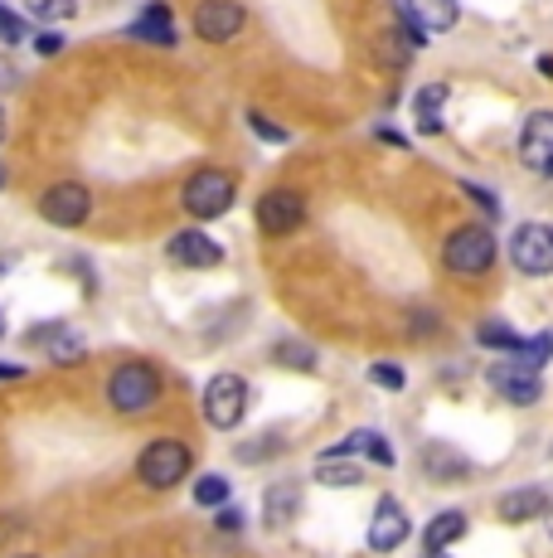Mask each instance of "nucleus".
<instances>
[{
  "label": "nucleus",
  "instance_id": "11",
  "mask_svg": "<svg viewBox=\"0 0 553 558\" xmlns=\"http://www.w3.org/2000/svg\"><path fill=\"white\" fill-rule=\"evenodd\" d=\"M306 223V199L296 190H268L258 199V229L268 239H282V233H296Z\"/></svg>",
  "mask_w": 553,
  "mask_h": 558
},
{
  "label": "nucleus",
  "instance_id": "16",
  "mask_svg": "<svg viewBox=\"0 0 553 558\" xmlns=\"http://www.w3.org/2000/svg\"><path fill=\"white\" fill-rule=\"evenodd\" d=\"M321 457H369L374 466H393V461H398V457H393V447L384 442V437H379V433H365V427H359V433H349L345 442L325 447Z\"/></svg>",
  "mask_w": 553,
  "mask_h": 558
},
{
  "label": "nucleus",
  "instance_id": "8",
  "mask_svg": "<svg viewBox=\"0 0 553 558\" xmlns=\"http://www.w3.org/2000/svg\"><path fill=\"white\" fill-rule=\"evenodd\" d=\"M88 214H93V195L78 180H59V185H49L39 195V219L54 223V229H78Z\"/></svg>",
  "mask_w": 553,
  "mask_h": 558
},
{
  "label": "nucleus",
  "instance_id": "24",
  "mask_svg": "<svg viewBox=\"0 0 553 558\" xmlns=\"http://www.w3.org/2000/svg\"><path fill=\"white\" fill-rule=\"evenodd\" d=\"M229 481L223 476H199L195 481V506H205V510H219V506H229Z\"/></svg>",
  "mask_w": 553,
  "mask_h": 558
},
{
  "label": "nucleus",
  "instance_id": "41",
  "mask_svg": "<svg viewBox=\"0 0 553 558\" xmlns=\"http://www.w3.org/2000/svg\"><path fill=\"white\" fill-rule=\"evenodd\" d=\"M0 340H5V316H0Z\"/></svg>",
  "mask_w": 553,
  "mask_h": 558
},
{
  "label": "nucleus",
  "instance_id": "3",
  "mask_svg": "<svg viewBox=\"0 0 553 558\" xmlns=\"http://www.w3.org/2000/svg\"><path fill=\"white\" fill-rule=\"evenodd\" d=\"M108 399H112L116 413H146V408L161 399V369H156V364H142V360L122 364V369H112V379H108Z\"/></svg>",
  "mask_w": 553,
  "mask_h": 558
},
{
  "label": "nucleus",
  "instance_id": "35",
  "mask_svg": "<svg viewBox=\"0 0 553 558\" xmlns=\"http://www.w3.org/2000/svg\"><path fill=\"white\" fill-rule=\"evenodd\" d=\"M5 88H15V69H10L5 59H0V93H5Z\"/></svg>",
  "mask_w": 553,
  "mask_h": 558
},
{
  "label": "nucleus",
  "instance_id": "5",
  "mask_svg": "<svg viewBox=\"0 0 553 558\" xmlns=\"http://www.w3.org/2000/svg\"><path fill=\"white\" fill-rule=\"evenodd\" d=\"M189 447L185 442H175V437H161V442H151L142 452V461H136V476L146 481L151 490H170V486H180V481L189 476Z\"/></svg>",
  "mask_w": 553,
  "mask_h": 558
},
{
  "label": "nucleus",
  "instance_id": "37",
  "mask_svg": "<svg viewBox=\"0 0 553 558\" xmlns=\"http://www.w3.org/2000/svg\"><path fill=\"white\" fill-rule=\"evenodd\" d=\"M0 379H25V369L20 364H0Z\"/></svg>",
  "mask_w": 553,
  "mask_h": 558
},
{
  "label": "nucleus",
  "instance_id": "1",
  "mask_svg": "<svg viewBox=\"0 0 553 558\" xmlns=\"http://www.w3.org/2000/svg\"><path fill=\"white\" fill-rule=\"evenodd\" d=\"M442 263H446V272H456V277L491 272V263H495V233L486 229V223H466V229L446 233Z\"/></svg>",
  "mask_w": 553,
  "mask_h": 558
},
{
  "label": "nucleus",
  "instance_id": "2",
  "mask_svg": "<svg viewBox=\"0 0 553 558\" xmlns=\"http://www.w3.org/2000/svg\"><path fill=\"white\" fill-rule=\"evenodd\" d=\"M180 199H185L189 219H219V214H229L233 199H238V180L214 166L195 170V175L185 180V190H180Z\"/></svg>",
  "mask_w": 553,
  "mask_h": 558
},
{
  "label": "nucleus",
  "instance_id": "32",
  "mask_svg": "<svg viewBox=\"0 0 553 558\" xmlns=\"http://www.w3.org/2000/svg\"><path fill=\"white\" fill-rule=\"evenodd\" d=\"M462 190H466V195H471L476 204H481V209L491 214V219L500 214V204H495V195H491V190H486V185H476V180H462Z\"/></svg>",
  "mask_w": 553,
  "mask_h": 558
},
{
  "label": "nucleus",
  "instance_id": "38",
  "mask_svg": "<svg viewBox=\"0 0 553 558\" xmlns=\"http://www.w3.org/2000/svg\"><path fill=\"white\" fill-rule=\"evenodd\" d=\"M539 73H544V78L553 83V53H539Z\"/></svg>",
  "mask_w": 553,
  "mask_h": 558
},
{
  "label": "nucleus",
  "instance_id": "13",
  "mask_svg": "<svg viewBox=\"0 0 553 558\" xmlns=\"http://www.w3.org/2000/svg\"><path fill=\"white\" fill-rule=\"evenodd\" d=\"M519 160L539 175H553V112H529L519 132Z\"/></svg>",
  "mask_w": 553,
  "mask_h": 558
},
{
  "label": "nucleus",
  "instance_id": "10",
  "mask_svg": "<svg viewBox=\"0 0 553 558\" xmlns=\"http://www.w3.org/2000/svg\"><path fill=\"white\" fill-rule=\"evenodd\" d=\"M243 25H248V10L238 0H199L195 5V35L205 45H229L243 35Z\"/></svg>",
  "mask_w": 553,
  "mask_h": 558
},
{
  "label": "nucleus",
  "instance_id": "4",
  "mask_svg": "<svg viewBox=\"0 0 553 558\" xmlns=\"http://www.w3.org/2000/svg\"><path fill=\"white\" fill-rule=\"evenodd\" d=\"M398 20H403L398 35H408V45L422 49L432 35L456 29V20H462V0H403Z\"/></svg>",
  "mask_w": 553,
  "mask_h": 558
},
{
  "label": "nucleus",
  "instance_id": "26",
  "mask_svg": "<svg viewBox=\"0 0 553 558\" xmlns=\"http://www.w3.org/2000/svg\"><path fill=\"white\" fill-rule=\"evenodd\" d=\"M35 20H73L78 15V0H25Z\"/></svg>",
  "mask_w": 553,
  "mask_h": 558
},
{
  "label": "nucleus",
  "instance_id": "18",
  "mask_svg": "<svg viewBox=\"0 0 553 558\" xmlns=\"http://www.w3.org/2000/svg\"><path fill=\"white\" fill-rule=\"evenodd\" d=\"M452 98V88L446 83H428V88L413 93V117H418V132L422 136H438L442 132V107Z\"/></svg>",
  "mask_w": 553,
  "mask_h": 558
},
{
  "label": "nucleus",
  "instance_id": "22",
  "mask_svg": "<svg viewBox=\"0 0 553 558\" xmlns=\"http://www.w3.org/2000/svg\"><path fill=\"white\" fill-rule=\"evenodd\" d=\"M316 481L321 486H355L359 466H349V457H321L316 461Z\"/></svg>",
  "mask_w": 553,
  "mask_h": 558
},
{
  "label": "nucleus",
  "instance_id": "23",
  "mask_svg": "<svg viewBox=\"0 0 553 558\" xmlns=\"http://www.w3.org/2000/svg\"><path fill=\"white\" fill-rule=\"evenodd\" d=\"M45 350L54 364H78L88 355V350H83V336H73V330H63V326H54V340H45Z\"/></svg>",
  "mask_w": 553,
  "mask_h": 558
},
{
  "label": "nucleus",
  "instance_id": "43",
  "mask_svg": "<svg viewBox=\"0 0 553 558\" xmlns=\"http://www.w3.org/2000/svg\"><path fill=\"white\" fill-rule=\"evenodd\" d=\"M0 185H5V166H0Z\"/></svg>",
  "mask_w": 553,
  "mask_h": 558
},
{
  "label": "nucleus",
  "instance_id": "36",
  "mask_svg": "<svg viewBox=\"0 0 553 558\" xmlns=\"http://www.w3.org/2000/svg\"><path fill=\"white\" fill-rule=\"evenodd\" d=\"M374 136H379V142H384V146H408V142H403V136H398V132H389V126H379Z\"/></svg>",
  "mask_w": 553,
  "mask_h": 558
},
{
  "label": "nucleus",
  "instance_id": "31",
  "mask_svg": "<svg viewBox=\"0 0 553 558\" xmlns=\"http://www.w3.org/2000/svg\"><path fill=\"white\" fill-rule=\"evenodd\" d=\"M272 447H282V437H258V442H243L238 447V461H268Z\"/></svg>",
  "mask_w": 553,
  "mask_h": 558
},
{
  "label": "nucleus",
  "instance_id": "7",
  "mask_svg": "<svg viewBox=\"0 0 553 558\" xmlns=\"http://www.w3.org/2000/svg\"><path fill=\"white\" fill-rule=\"evenodd\" d=\"M509 263L525 277H553V223H519L509 239Z\"/></svg>",
  "mask_w": 553,
  "mask_h": 558
},
{
  "label": "nucleus",
  "instance_id": "34",
  "mask_svg": "<svg viewBox=\"0 0 553 558\" xmlns=\"http://www.w3.org/2000/svg\"><path fill=\"white\" fill-rule=\"evenodd\" d=\"M63 49V35H39L35 39V53H45V59H49V53H59Z\"/></svg>",
  "mask_w": 553,
  "mask_h": 558
},
{
  "label": "nucleus",
  "instance_id": "28",
  "mask_svg": "<svg viewBox=\"0 0 553 558\" xmlns=\"http://www.w3.org/2000/svg\"><path fill=\"white\" fill-rule=\"evenodd\" d=\"M369 379H374L384 393H403V389H408V374H403L398 364H374V369H369Z\"/></svg>",
  "mask_w": 553,
  "mask_h": 558
},
{
  "label": "nucleus",
  "instance_id": "25",
  "mask_svg": "<svg viewBox=\"0 0 553 558\" xmlns=\"http://www.w3.org/2000/svg\"><path fill=\"white\" fill-rule=\"evenodd\" d=\"M276 364H292V369H316V350L302 345V340H282V345L272 350Z\"/></svg>",
  "mask_w": 553,
  "mask_h": 558
},
{
  "label": "nucleus",
  "instance_id": "15",
  "mask_svg": "<svg viewBox=\"0 0 553 558\" xmlns=\"http://www.w3.org/2000/svg\"><path fill=\"white\" fill-rule=\"evenodd\" d=\"M126 35H132V39H146V45L170 49V45L180 39V29H175V15H170V5H161V0H156V5H146L142 15L126 25Z\"/></svg>",
  "mask_w": 553,
  "mask_h": 558
},
{
  "label": "nucleus",
  "instance_id": "9",
  "mask_svg": "<svg viewBox=\"0 0 553 558\" xmlns=\"http://www.w3.org/2000/svg\"><path fill=\"white\" fill-rule=\"evenodd\" d=\"M491 389L500 393V399H509V403H539L544 399V379H539V364H525L519 355H509V360H500L491 364Z\"/></svg>",
  "mask_w": 553,
  "mask_h": 558
},
{
  "label": "nucleus",
  "instance_id": "30",
  "mask_svg": "<svg viewBox=\"0 0 553 558\" xmlns=\"http://www.w3.org/2000/svg\"><path fill=\"white\" fill-rule=\"evenodd\" d=\"M248 126L262 136V142H272V146H282V142H286V126H272L262 112H248Z\"/></svg>",
  "mask_w": 553,
  "mask_h": 558
},
{
  "label": "nucleus",
  "instance_id": "21",
  "mask_svg": "<svg viewBox=\"0 0 553 558\" xmlns=\"http://www.w3.org/2000/svg\"><path fill=\"white\" fill-rule=\"evenodd\" d=\"M476 340H481L486 350H505V355H519V345H525L505 320H481V326H476Z\"/></svg>",
  "mask_w": 553,
  "mask_h": 558
},
{
  "label": "nucleus",
  "instance_id": "17",
  "mask_svg": "<svg viewBox=\"0 0 553 558\" xmlns=\"http://www.w3.org/2000/svg\"><path fill=\"white\" fill-rule=\"evenodd\" d=\"M544 510H549V496L539 486L509 490V496H500V506H495V514L505 524H525V520H534V514H544Z\"/></svg>",
  "mask_w": 553,
  "mask_h": 558
},
{
  "label": "nucleus",
  "instance_id": "19",
  "mask_svg": "<svg viewBox=\"0 0 553 558\" xmlns=\"http://www.w3.org/2000/svg\"><path fill=\"white\" fill-rule=\"evenodd\" d=\"M462 534H466V514H462V510H442V514H432V524H428V534H422V544H428V549H452Z\"/></svg>",
  "mask_w": 553,
  "mask_h": 558
},
{
  "label": "nucleus",
  "instance_id": "14",
  "mask_svg": "<svg viewBox=\"0 0 553 558\" xmlns=\"http://www.w3.org/2000/svg\"><path fill=\"white\" fill-rule=\"evenodd\" d=\"M165 253H170V263H180V267H219L223 263V248L209 239V233H199V229L175 233Z\"/></svg>",
  "mask_w": 553,
  "mask_h": 558
},
{
  "label": "nucleus",
  "instance_id": "6",
  "mask_svg": "<svg viewBox=\"0 0 553 558\" xmlns=\"http://www.w3.org/2000/svg\"><path fill=\"white\" fill-rule=\"evenodd\" d=\"M243 413H248V384L238 379V374H214L205 389V417L209 427H219V433H233V427L243 423Z\"/></svg>",
  "mask_w": 553,
  "mask_h": 558
},
{
  "label": "nucleus",
  "instance_id": "27",
  "mask_svg": "<svg viewBox=\"0 0 553 558\" xmlns=\"http://www.w3.org/2000/svg\"><path fill=\"white\" fill-rule=\"evenodd\" d=\"M519 360L525 364H539V369H544V364L553 360V336L544 330V336H529L525 345H519Z\"/></svg>",
  "mask_w": 553,
  "mask_h": 558
},
{
  "label": "nucleus",
  "instance_id": "29",
  "mask_svg": "<svg viewBox=\"0 0 553 558\" xmlns=\"http://www.w3.org/2000/svg\"><path fill=\"white\" fill-rule=\"evenodd\" d=\"M20 39H25V20L10 5H0V45H20Z\"/></svg>",
  "mask_w": 553,
  "mask_h": 558
},
{
  "label": "nucleus",
  "instance_id": "40",
  "mask_svg": "<svg viewBox=\"0 0 553 558\" xmlns=\"http://www.w3.org/2000/svg\"><path fill=\"white\" fill-rule=\"evenodd\" d=\"M0 142H5V107H0Z\"/></svg>",
  "mask_w": 553,
  "mask_h": 558
},
{
  "label": "nucleus",
  "instance_id": "20",
  "mask_svg": "<svg viewBox=\"0 0 553 558\" xmlns=\"http://www.w3.org/2000/svg\"><path fill=\"white\" fill-rule=\"evenodd\" d=\"M292 514H296V486H286L282 481V486L268 490V510H262V520H268V530H282Z\"/></svg>",
  "mask_w": 553,
  "mask_h": 558
},
{
  "label": "nucleus",
  "instance_id": "42",
  "mask_svg": "<svg viewBox=\"0 0 553 558\" xmlns=\"http://www.w3.org/2000/svg\"><path fill=\"white\" fill-rule=\"evenodd\" d=\"M549 539H553V510H549Z\"/></svg>",
  "mask_w": 553,
  "mask_h": 558
},
{
  "label": "nucleus",
  "instance_id": "39",
  "mask_svg": "<svg viewBox=\"0 0 553 558\" xmlns=\"http://www.w3.org/2000/svg\"><path fill=\"white\" fill-rule=\"evenodd\" d=\"M422 558H452V554H446V549H428V554H422Z\"/></svg>",
  "mask_w": 553,
  "mask_h": 558
},
{
  "label": "nucleus",
  "instance_id": "33",
  "mask_svg": "<svg viewBox=\"0 0 553 558\" xmlns=\"http://www.w3.org/2000/svg\"><path fill=\"white\" fill-rule=\"evenodd\" d=\"M219 530H223V534L243 530V514H238V510H233V506H219Z\"/></svg>",
  "mask_w": 553,
  "mask_h": 558
},
{
  "label": "nucleus",
  "instance_id": "12",
  "mask_svg": "<svg viewBox=\"0 0 553 558\" xmlns=\"http://www.w3.org/2000/svg\"><path fill=\"white\" fill-rule=\"evenodd\" d=\"M408 534H413L408 510H403L393 496H379L374 524H369V549H374V554H393V549H403V539H408Z\"/></svg>",
  "mask_w": 553,
  "mask_h": 558
}]
</instances>
